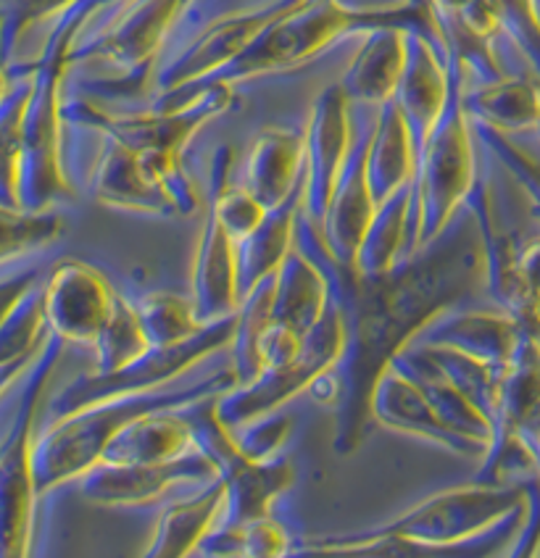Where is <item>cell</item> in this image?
Returning <instances> with one entry per match:
<instances>
[{
	"label": "cell",
	"mask_w": 540,
	"mask_h": 558,
	"mask_svg": "<svg viewBox=\"0 0 540 558\" xmlns=\"http://www.w3.org/2000/svg\"><path fill=\"white\" fill-rule=\"evenodd\" d=\"M296 248L327 279L329 301L346 319V351L311 385V398L335 411V442L348 456L364 442L383 374L443 311L485 288L480 221L464 206L446 232L385 277H361L335 262L320 227L298 214Z\"/></svg>",
	"instance_id": "cell-1"
},
{
	"label": "cell",
	"mask_w": 540,
	"mask_h": 558,
	"mask_svg": "<svg viewBox=\"0 0 540 558\" xmlns=\"http://www.w3.org/2000/svg\"><path fill=\"white\" fill-rule=\"evenodd\" d=\"M235 388L238 379L232 369H219L180 388H161L143 396L95 403L59 422H48V427L35 440L37 493L46 496L63 482L82 480L95 466L104 464L108 446L137 418L161 411H180L206 398L225 396Z\"/></svg>",
	"instance_id": "cell-2"
},
{
	"label": "cell",
	"mask_w": 540,
	"mask_h": 558,
	"mask_svg": "<svg viewBox=\"0 0 540 558\" xmlns=\"http://www.w3.org/2000/svg\"><path fill=\"white\" fill-rule=\"evenodd\" d=\"M451 80L454 87L448 109L419 156L409 219V258L446 232L456 214L469 203L480 177V150L472 124L461 109V87L454 66Z\"/></svg>",
	"instance_id": "cell-3"
},
{
	"label": "cell",
	"mask_w": 540,
	"mask_h": 558,
	"mask_svg": "<svg viewBox=\"0 0 540 558\" xmlns=\"http://www.w3.org/2000/svg\"><path fill=\"white\" fill-rule=\"evenodd\" d=\"M63 345L67 342L50 335L40 356L29 366L24 379H19L22 392L0 446V517H3L0 558H29L32 554L35 504L40 498L35 482V418L40 411L43 390L59 364Z\"/></svg>",
	"instance_id": "cell-4"
},
{
	"label": "cell",
	"mask_w": 540,
	"mask_h": 558,
	"mask_svg": "<svg viewBox=\"0 0 540 558\" xmlns=\"http://www.w3.org/2000/svg\"><path fill=\"white\" fill-rule=\"evenodd\" d=\"M290 9L293 3L232 5L227 14L206 19L203 24H199V19L190 22L182 16L169 37V40L180 37L182 46L164 50L154 77V100L171 93L193 90L201 82L212 80L238 56H243V50L272 22L288 14Z\"/></svg>",
	"instance_id": "cell-5"
},
{
	"label": "cell",
	"mask_w": 540,
	"mask_h": 558,
	"mask_svg": "<svg viewBox=\"0 0 540 558\" xmlns=\"http://www.w3.org/2000/svg\"><path fill=\"white\" fill-rule=\"evenodd\" d=\"M216 401H219V396L185 405L180 411L190 433H193L195 450L212 461L221 482L227 485V509L219 524L245 527V524L272 517V506L290 490V485L296 482V472L293 464L283 456L275 461H266V464L245 459L243 450L235 442V435L216 414Z\"/></svg>",
	"instance_id": "cell-6"
},
{
	"label": "cell",
	"mask_w": 540,
	"mask_h": 558,
	"mask_svg": "<svg viewBox=\"0 0 540 558\" xmlns=\"http://www.w3.org/2000/svg\"><path fill=\"white\" fill-rule=\"evenodd\" d=\"M346 351V319L340 308L329 301L327 314L303 340L301 353L296 361L279 369H266L256 383L235 388L216 401V414L230 433H238L245 424L277 414L283 405L296 398L298 392L311 390V385L338 364Z\"/></svg>",
	"instance_id": "cell-7"
},
{
	"label": "cell",
	"mask_w": 540,
	"mask_h": 558,
	"mask_svg": "<svg viewBox=\"0 0 540 558\" xmlns=\"http://www.w3.org/2000/svg\"><path fill=\"white\" fill-rule=\"evenodd\" d=\"M235 322H238V316L221 322V325L203 329L199 338L185 342V345L151 351L148 356H143L117 374H106V377L93 372L80 374L77 379H72V383L48 403L50 422H59V418L77 414V411L91 409L95 403L161 390L164 385L171 383V379L185 374L190 366H195L199 361L212 356L219 348L230 345L235 335Z\"/></svg>",
	"instance_id": "cell-8"
},
{
	"label": "cell",
	"mask_w": 540,
	"mask_h": 558,
	"mask_svg": "<svg viewBox=\"0 0 540 558\" xmlns=\"http://www.w3.org/2000/svg\"><path fill=\"white\" fill-rule=\"evenodd\" d=\"M527 504V487L509 485H472L451 487V490L435 493V496L417 504L415 509L404 511L393 522L383 524L374 532L383 535L411 537V541L435 543V545H456L475 541L493 527H499L509 513Z\"/></svg>",
	"instance_id": "cell-9"
},
{
	"label": "cell",
	"mask_w": 540,
	"mask_h": 558,
	"mask_svg": "<svg viewBox=\"0 0 540 558\" xmlns=\"http://www.w3.org/2000/svg\"><path fill=\"white\" fill-rule=\"evenodd\" d=\"M353 137V106L343 93L340 82H335L314 100L307 122V177H303L301 214L320 230L351 156Z\"/></svg>",
	"instance_id": "cell-10"
},
{
	"label": "cell",
	"mask_w": 540,
	"mask_h": 558,
	"mask_svg": "<svg viewBox=\"0 0 540 558\" xmlns=\"http://www.w3.org/2000/svg\"><path fill=\"white\" fill-rule=\"evenodd\" d=\"M380 111L356 109L353 106V148L320 230L327 251L333 253L335 262L346 266V269H353L356 266V256H359L361 243H364L367 232L372 230L374 217H377L380 211L370 187V177H367V161H370V148L374 132H377Z\"/></svg>",
	"instance_id": "cell-11"
},
{
	"label": "cell",
	"mask_w": 540,
	"mask_h": 558,
	"mask_svg": "<svg viewBox=\"0 0 540 558\" xmlns=\"http://www.w3.org/2000/svg\"><path fill=\"white\" fill-rule=\"evenodd\" d=\"M525 522L527 504L509 513L499 527L467 543L435 545L370 530L361 532V535L301 543L290 550L288 558H504L519 532H523Z\"/></svg>",
	"instance_id": "cell-12"
},
{
	"label": "cell",
	"mask_w": 540,
	"mask_h": 558,
	"mask_svg": "<svg viewBox=\"0 0 540 558\" xmlns=\"http://www.w3.org/2000/svg\"><path fill=\"white\" fill-rule=\"evenodd\" d=\"M219 480L206 456L190 453L169 464H100L82 477V498L98 506H151L175 490H203Z\"/></svg>",
	"instance_id": "cell-13"
},
{
	"label": "cell",
	"mask_w": 540,
	"mask_h": 558,
	"mask_svg": "<svg viewBox=\"0 0 540 558\" xmlns=\"http://www.w3.org/2000/svg\"><path fill=\"white\" fill-rule=\"evenodd\" d=\"M117 290L91 264L63 258L46 271V316L50 335L63 342L95 345L111 316Z\"/></svg>",
	"instance_id": "cell-14"
},
{
	"label": "cell",
	"mask_w": 540,
	"mask_h": 558,
	"mask_svg": "<svg viewBox=\"0 0 540 558\" xmlns=\"http://www.w3.org/2000/svg\"><path fill=\"white\" fill-rule=\"evenodd\" d=\"M527 338L525 322L506 311H456L437 314L409 345L448 348L491 366H512Z\"/></svg>",
	"instance_id": "cell-15"
},
{
	"label": "cell",
	"mask_w": 540,
	"mask_h": 558,
	"mask_svg": "<svg viewBox=\"0 0 540 558\" xmlns=\"http://www.w3.org/2000/svg\"><path fill=\"white\" fill-rule=\"evenodd\" d=\"M451 87L454 80H451L448 56L430 37L406 32V69L393 104L409 124L417 156H422L430 135L448 109Z\"/></svg>",
	"instance_id": "cell-16"
},
{
	"label": "cell",
	"mask_w": 540,
	"mask_h": 558,
	"mask_svg": "<svg viewBox=\"0 0 540 558\" xmlns=\"http://www.w3.org/2000/svg\"><path fill=\"white\" fill-rule=\"evenodd\" d=\"M303 177H307V130L266 126L251 143L240 185L266 211H277L301 193Z\"/></svg>",
	"instance_id": "cell-17"
},
{
	"label": "cell",
	"mask_w": 540,
	"mask_h": 558,
	"mask_svg": "<svg viewBox=\"0 0 540 558\" xmlns=\"http://www.w3.org/2000/svg\"><path fill=\"white\" fill-rule=\"evenodd\" d=\"M190 303H193L195 322L203 329L235 319L243 303L238 279V243L212 214L203 221L199 251H195Z\"/></svg>",
	"instance_id": "cell-18"
},
{
	"label": "cell",
	"mask_w": 540,
	"mask_h": 558,
	"mask_svg": "<svg viewBox=\"0 0 540 558\" xmlns=\"http://www.w3.org/2000/svg\"><path fill=\"white\" fill-rule=\"evenodd\" d=\"M372 418L383 427L393 429V433L422 437V440L435 442V446L446 448L451 453L472 456V459H485L488 456V446L467 440V437L456 435L454 429L446 427V422L435 414L424 392L396 366H391L383 374L377 390H374Z\"/></svg>",
	"instance_id": "cell-19"
},
{
	"label": "cell",
	"mask_w": 540,
	"mask_h": 558,
	"mask_svg": "<svg viewBox=\"0 0 540 558\" xmlns=\"http://www.w3.org/2000/svg\"><path fill=\"white\" fill-rule=\"evenodd\" d=\"M87 187H91L95 201L111 208L156 214V217L180 214L167 190L154 180L143 158L111 135L104 137Z\"/></svg>",
	"instance_id": "cell-20"
},
{
	"label": "cell",
	"mask_w": 540,
	"mask_h": 558,
	"mask_svg": "<svg viewBox=\"0 0 540 558\" xmlns=\"http://www.w3.org/2000/svg\"><path fill=\"white\" fill-rule=\"evenodd\" d=\"M406 69V29L377 27L361 32L359 50L343 74L340 87L356 109H385L401 87Z\"/></svg>",
	"instance_id": "cell-21"
},
{
	"label": "cell",
	"mask_w": 540,
	"mask_h": 558,
	"mask_svg": "<svg viewBox=\"0 0 540 558\" xmlns=\"http://www.w3.org/2000/svg\"><path fill=\"white\" fill-rule=\"evenodd\" d=\"M50 338L46 316V275H29L16 295H5L0 327V377L3 396L22 374L29 372Z\"/></svg>",
	"instance_id": "cell-22"
},
{
	"label": "cell",
	"mask_w": 540,
	"mask_h": 558,
	"mask_svg": "<svg viewBox=\"0 0 540 558\" xmlns=\"http://www.w3.org/2000/svg\"><path fill=\"white\" fill-rule=\"evenodd\" d=\"M501 440L523 442L540 464V348L530 329L506 372L504 390H501L493 442Z\"/></svg>",
	"instance_id": "cell-23"
},
{
	"label": "cell",
	"mask_w": 540,
	"mask_h": 558,
	"mask_svg": "<svg viewBox=\"0 0 540 558\" xmlns=\"http://www.w3.org/2000/svg\"><path fill=\"white\" fill-rule=\"evenodd\" d=\"M227 509V485L221 477L203 490L169 504L158 517L154 541L143 558H190L219 527Z\"/></svg>",
	"instance_id": "cell-24"
},
{
	"label": "cell",
	"mask_w": 540,
	"mask_h": 558,
	"mask_svg": "<svg viewBox=\"0 0 540 558\" xmlns=\"http://www.w3.org/2000/svg\"><path fill=\"white\" fill-rule=\"evenodd\" d=\"M327 279L307 253L293 248L277 271L272 325L307 340L311 329L320 325L322 316L327 314Z\"/></svg>",
	"instance_id": "cell-25"
},
{
	"label": "cell",
	"mask_w": 540,
	"mask_h": 558,
	"mask_svg": "<svg viewBox=\"0 0 540 558\" xmlns=\"http://www.w3.org/2000/svg\"><path fill=\"white\" fill-rule=\"evenodd\" d=\"M461 109L467 113L469 124L485 126V130L499 132L504 137L519 135V132L538 130L540 87L530 80L504 77L493 85L461 90Z\"/></svg>",
	"instance_id": "cell-26"
},
{
	"label": "cell",
	"mask_w": 540,
	"mask_h": 558,
	"mask_svg": "<svg viewBox=\"0 0 540 558\" xmlns=\"http://www.w3.org/2000/svg\"><path fill=\"white\" fill-rule=\"evenodd\" d=\"M391 366H396L398 372L406 374V377H409L411 383L424 392V398H428L432 409H435V414L446 422V427L454 429L456 435L467 437V440L488 446V450H491V442H493L491 422H488V418L482 416L480 411L475 409V405L469 403L446 377H443V372L432 364L430 356L422 351V348L409 345Z\"/></svg>",
	"instance_id": "cell-27"
},
{
	"label": "cell",
	"mask_w": 540,
	"mask_h": 558,
	"mask_svg": "<svg viewBox=\"0 0 540 558\" xmlns=\"http://www.w3.org/2000/svg\"><path fill=\"white\" fill-rule=\"evenodd\" d=\"M195 453V440L180 411H161L137 418L111 442L104 456V464H169Z\"/></svg>",
	"instance_id": "cell-28"
},
{
	"label": "cell",
	"mask_w": 540,
	"mask_h": 558,
	"mask_svg": "<svg viewBox=\"0 0 540 558\" xmlns=\"http://www.w3.org/2000/svg\"><path fill=\"white\" fill-rule=\"evenodd\" d=\"M417 167L419 156L409 124H406L396 104H387L380 111L370 161H367V177H370V187L377 206H383L396 193L415 185Z\"/></svg>",
	"instance_id": "cell-29"
},
{
	"label": "cell",
	"mask_w": 540,
	"mask_h": 558,
	"mask_svg": "<svg viewBox=\"0 0 540 558\" xmlns=\"http://www.w3.org/2000/svg\"><path fill=\"white\" fill-rule=\"evenodd\" d=\"M301 193L288 206L269 211L264 225L238 243L240 301H245L264 279L277 275L279 266L285 264V258L296 248V225L298 214H301Z\"/></svg>",
	"instance_id": "cell-30"
},
{
	"label": "cell",
	"mask_w": 540,
	"mask_h": 558,
	"mask_svg": "<svg viewBox=\"0 0 540 558\" xmlns=\"http://www.w3.org/2000/svg\"><path fill=\"white\" fill-rule=\"evenodd\" d=\"M415 185L401 190L380 206L372 230L367 232L353 269L361 277H385L409 262V219Z\"/></svg>",
	"instance_id": "cell-31"
},
{
	"label": "cell",
	"mask_w": 540,
	"mask_h": 558,
	"mask_svg": "<svg viewBox=\"0 0 540 558\" xmlns=\"http://www.w3.org/2000/svg\"><path fill=\"white\" fill-rule=\"evenodd\" d=\"M277 275L264 279L251 295L240 303L235 335L230 342L232 364L230 369L238 379V388L256 383L264 374V338L272 327V308H275Z\"/></svg>",
	"instance_id": "cell-32"
},
{
	"label": "cell",
	"mask_w": 540,
	"mask_h": 558,
	"mask_svg": "<svg viewBox=\"0 0 540 558\" xmlns=\"http://www.w3.org/2000/svg\"><path fill=\"white\" fill-rule=\"evenodd\" d=\"M422 351L443 372V377L491 422V427H495V418H499L501 409V390H504V379L509 366L504 369V366L482 364L478 359L448 351V348H422Z\"/></svg>",
	"instance_id": "cell-33"
},
{
	"label": "cell",
	"mask_w": 540,
	"mask_h": 558,
	"mask_svg": "<svg viewBox=\"0 0 540 558\" xmlns=\"http://www.w3.org/2000/svg\"><path fill=\"white\" fill-rule=\"evenodd\" d=\"M95 351V369L93 374H117L132 366L135 361L148 356L154 348H151L148 335H145L143 322H140V314L135 303L127 301V298L119 293L117 301H113L111 316H108L106 327L100 329L98 340L93 345Z\"/></svg>",
	"instance_id": "cell-34"
},
{
	"label": "cell",
	"mask_w": 540,
	"mask_h": 558,
	"mask_svg": "<svg viewBox=\"0 0 540 558\" xmlns=\"http://www.w3.org/2000/svg\"><path fill=\"white\" fill-rule=\"evenodd\" d=\"M296 548L293 537L275 517L262 522L230 527L219 524L201 545L206 558H288Z\"/></svg>",
	"instance_id": "cell-35"
},
{
	"label": "cell",
	"mask_w": 540,
	"mask_h": 558,
	"mask_svg": "<svg viewBox=\"0 0 540 558\" xmlns=\"http://www.w3.org/2000/svg\"><path fill=\"white\" fill-rule=\"evenodd\" d=\"M135 308L154 351L185 345V342L195 340L203 332V327L195 322L190 298L156 290V293H148L135 301Z\"/></svg>",
	"instance_id": "cell-36"
},
{
	"label": "cell",
	"mask_w": 540,
	"mask_h": 558,
	"mask_svg": "<svg viewBox=\"0 0 540 558\" xmlns=\"http://www.w3.org/2000/svg\"><path fill=\"white\" fill-rule=\"evenodd\" d=\"M61 230L63 219L59 211L27 214L3 208V262L11 264L14 258L48 248Z\"/></svg>",
	"instance_id": "cell-37"
},
{
	"label": "cell",
	"mask_w": 540,
	"mask_h": 558,
	"mask_svg": "<svg viewBox=\"0 0 540 558\" xmlns=\"http://www.w3.org/2000/svg\"><path fill=\"white\" fill-rule=\"evenodd\" d=\"M501 27L509 37L525 80L540 87V11L536 3H499Z\"/></svg>",
	"instance_id": "cell-38"
},
{
	"label": "cell",
	"mask_w": 540,
	"mask_h": 558,
	"mask_svg": "<svg viewBox=\"0 0 540 558\" xmlns=\"http://www.w3.org/2000/svg\"><path fill=\"white\" fill-rule=\"evenodd\" d=\"M290 433H293V416L277 411V414L245 424V427H240L232 435L245 459L256 461V464H266V461L279 459V450L285 448Z\"/></svg>",
	"instance_id": "cell-39"
},
{
	"label": "cell",
	"mask_w": 540,
	"mask_h": 558,
	"mask_svg": "<svg viewBox=\"0 0 540 558\" xmlns=\"http://www.w3.org/2000/svg\"><path fill=\"white\" fill-rule=\"evenodd\" d=\"M527 487V522L504 558H538L540 556V477L525 482Z\"/></svg>",
	"instance_id": "cell-40"
},
{
	"label": "cell",
	"mask_w": 540,
	"mask_h": 558,
	"mask_svg": "<svg viewBox=\"0 0 540 558\" xmlns=\"http://www.w3.org/2000/svg\"><path fill=\"white\" fill-rule=\"evenodd\" d=\"M527 329H530V335H532V338H536L538 348H540V322L538 319L536 322H527Z\"/></svg>",
	"instance_id": "cell-41"
},
{
	"label": "cell",
	"mask_w": 540,
	"mask_h": 558,
	"mask_svg": "<svg viewBox=\"0 0 540 558\" xmlns=\"http://www.w3.org/2000/svg\"><path fill=\"white\" fill-rule=\"evenodd\" d=\"M536 132H538V137H540V124H538V130H536Z\"/></svg>",
	"instance_id": "cell-42"
}]
</instances>
